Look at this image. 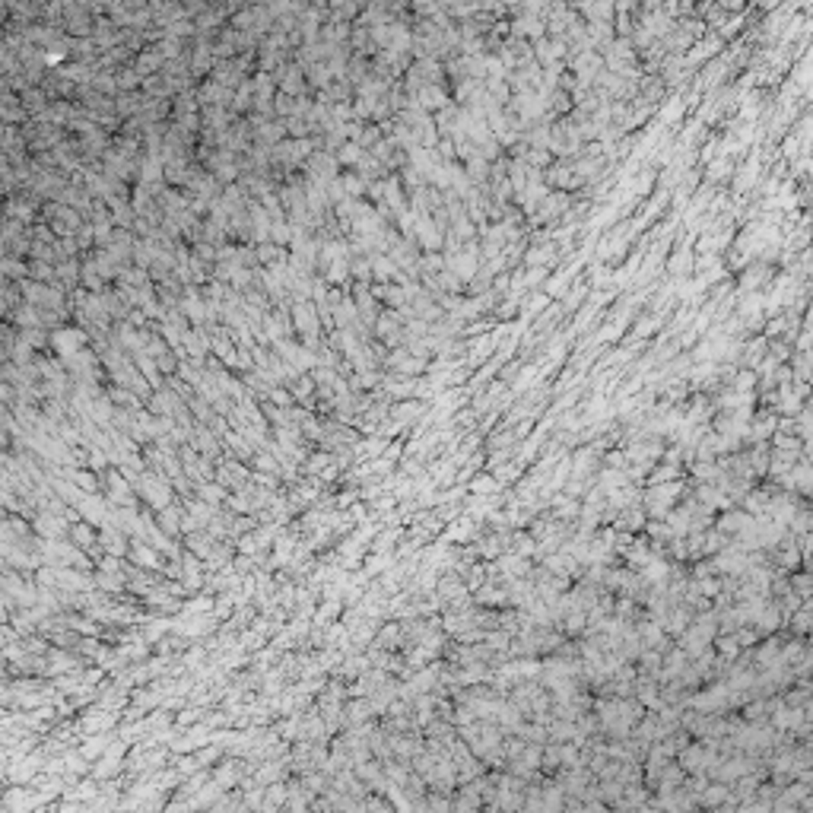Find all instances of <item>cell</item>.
<instances>
[{"mask_svg": "<svg viewBox=\"0 0 813 813\" xmlns=\"http://www.w3.org/2000/svg\"><path fill=\"white\" fill-rule=\"evenodd\" d=\"M680 490H683V483L680 480H664V483H651V490H648L645 496V508L651 518H667L670 515V505H674V499L680 496Z\"/></svg>", "mask_w": 813, "mask_h": 813, "instance_id": "1", "label": "cell"}, {"mask_svg": "<svg viewBox=\"0 0 813 813\" xmlns=\"http://www.w3.org/2000/svg\"><path fill=\"white\" fill-rule=\"evenodd\" d=\"M130 559H134V565L146 569V572H159V569H162V550H156L150 540H144V537H137V540L130 543Z\"/></svg>", "mask_w": 813, "mask_h": 813, "instance_id": "2", "label": "cell"}, {"mask_svg": "<svg viewBox=\"0 0 813 813\" xmlns=\"http://www.w3.org/2000/svg\"><path fill=\"white\" fill-rule=\"evenodd\" d=\"M76 508H80V515H83L89 524H96V527H105L108 524V515H112V508H108L105 499L99 496V493H86L83 502L76 505Z\"/></svg>", "mask_w": 813, "mask_h": 813, "instance_id": "3", "label": "cell"}, {"mask_svg": "<svg viewBox=\"0 0 813 813\" xmlns=\"http://www.w3.org/2000/svg\"><path fill=\"white\" fill-rule=\"evenodd\" d=\"M99 547H102V553L124 556V553H128V534H124L121 527H114V524H105L102 527V534H99Z\"/></svg>", "mask_w": 813, "mask_h": 813, "instance_id": "4", "label": "cell"}, {"mask_svg": "<svg viewBox=\"0 0 813 813\" xmlns=\"http://www.w3.org/2000/svg\"><path fill=\"white\" fill-rule=\"evenodd\" d=\"M70 540L76 543V547H83L86 553H96L99 550V534H96V524H89L86 518L74 521L70 524Z\"/></svg>", "mask_w": 813, "mask_h": 813, "instance_id": "5", "label": "cell"}, {"mask_svg": "<svg viewBox=\"0 0 813 813\" xmlns=\"http://www.w3.org/2000/svg\"><path fill=\"white\" fill-rule=\"evenodd\" d=\"M369 715H372L369 696H359V702H343V724H347V728H359V724H366V718Z\"/></svg>", "mask_w": 813, "mask_h": 813, "instance_id": "6", "label": "cell"}, {"mask_svg": "<svg viewBox=\"0 0 813 813\" xmlns=\"http://www.w3.org/2000/svg\"><path fill=\"white\" fill-rule=\"evenodd\" d=\"M239 778H241V766H239V762H235V760H223V766L216 769V778H213V782L226 791V788H235V785H239Z\"/></svg>", "mask_w": 813, "mask_h": 813, "instance_id": "7", "label": "cell"}, {"mask_svg": "<svg viewBox=\"0 0 813 813\" xmlns=\"http://www.w3.org/2000/svg\"><path fill=\"white\" fill-rule=\"evenodd\" d=\"M156 521H159V527H162L169 537H178L181 508H175V505H166V508H159V512H156Z\"/></svg>", "mask_w": 813, "mask_h": 813, "instance_id": "8", "label": "cell"}, {"mask_svg": "<svg viewBox=\"0 0 813 813\" xmlns=\"http://www.w3.org/2000/svg\"><path fill=\"white\" fill-rule=\"evenodd\" d=\"M108 746H112V734H92V737H86V744L80 746V753L92 762V760H99V756L105 753Z\"/></svg>", "mask_w": 813, "mask_h": 813, "instance_id": "9", "label": "cell"}, {"mask_svg": "<svg viewBox=\"0 0 813 813\" xmlns=\"http://www.w3.org/2000/svg\"><path fill=\"white\" fill-rule=\"evenodd\" d=\"M391 413H394V422H397V426H407V422H413L416 416H422V404H416V400H407V404L394 407Z\"/></svg>", "mask_w": 813, "mask_h": 813, "instance_id": "10", "label": "cell"}, {"mask_svg": "<svg viewBox=\"0 0 813 813\" xmlns=\"http://www.w3.org/2000/svg\"><path fill=\"white\" fill-rule=\"evenodd\" d=\"M340 610H343V601H340V597H327V601L318 607V613H315V626H327V619L340 617Z\"/></svg>", "mask_w": 813, "mask_h": 813, "instance_id": "11", "label": "cell"}, {"mask_svg": "<svg viewBox=\"0 0 813 813\" xmlns=\"http://www.w3.org/2000/svg\"><path fill=\"white\" fill-rule=\"evenodd\" d=\"M715 648L721 651V661H728V658H737V651H740V642H737V635L734 633H721V635H715Z\"/></svg>", "mask_w": 813, "mask_h": 813, "instance_id": "12", "label": "cell"}, {"mask_svg": "<svg viewBox=\"0 0 813 813\" xmlns=\"http://www.w3.org/2000/svg\"><path fill=\"white\" fill-rule=\"evenodd\" d=\"M804 718L807 715L801 712V708H778V712H776V724H778V728H801V724H804Z\"/></svg>", "mask_w": 813, "mask_h": 813, "instance_id": "13", "label": "cell"}, {"mask_svg": "<svg viewBox=\"0 0 813 813\" xmlns=\"http://www.w3.org/2000/svg\"><path fill=\"white\" fill-rule=\"evenodd\" d=\"M798 436L804 438V442H813V404H807V410H801L798 413Z\"/></svg>", "mask_w": 813, "mask_h": 813, "instance_id": "14", "label": "cell"}, {"mask_svg": "<svg viewBox=\"0 0 813 813\" xmlns=\"http://www.w3.org/2000/svg\"><path fill=\"white\" fill-rule=\"evenodd\" d=\"M64 766H67V776H83L89 772V760L83 753H67L64 756Z\"/></svg>", "mask_w": 813, "mask_h": 813, "instance_id": "15", "label": "cell"}, {"mask_svg": "<svg viewBox=\"0 0 813 813\" xmlns=\"http://www.w3.org/2000/svg\"><path fill=\"white\" fill-rule=\"evenodd\" d=\"M286 794H289L286 785H280V782L267 785V810H273V807H280V804H286Z\"/></svg>", "mask_w": 813, "mask_h": 813, "instance_id": "16", "label": "cell"}, {"mask_svg": "<svg viewBox=\"0 0 813 813\" xmlns=\"http://www.w3.org/2000/svg\"><path fill=\"white\" fill-rule=\"evenodd\" d=\"M772 429H778V420H776V416H760V420H756V426H753V438L772 436Z\"/></svg>", "mask_w": 813, "mask_h": 813, "instance_id": "17", "label": "cell"}, {"mask_svg": "<svg viewBox=\"0 0 813 813\" xmlns=\"http://www.w3.org/2000/svg\"><path fill=\"white\" fill-rule=\"evenodd\" d=\"M724 794H728V788H724V785H705V791H702V804H705V807L721 804Z\"/></svg>", "mask_w": 813, "mask_h": 813, "instance_id": "18", "label": "cell"}, {"mask_svg": "<svg viewBox=\"0 0 813 813\" xmlns=\"http://www.w3.org/2000/svg\"><path fill=\"white\" fill-rule=\"evenodd\" d=\"M200 718H203V712H200V708H185V712H181V715H178V721H175V728H178V730H188L191 724H197V721H200Z\"/></svg>", "mask_w": 813, "mask_h": 813, "instance_id": "19", "label": "cell"}, {"mask_svg": "<svg viewBox=\"0 0 813 813\" xmlns=\"http://www.w3.org/2000/svg\"><path fill=\"white\" fill-rule=\"evenodd\" d=\"M794 594H801V597H810L813 594V572H804V575H798V579H794Z\"/></svg>", "mask_w": 813, "mask_h": 813, "instance_id": "20", "label": "cell"}, {"mask_svg": "<svg viewBox=\"0 0 813 813\" xmlns=\"http://www.w3.org/2000/svg\"><path fill=\"white\" fill-rule=\"evenodd\" d=\"M499 490V483H496V477H490V474H480L474 480V493H496Z\"/></svg>", "mask_w": 813, "mask_h": 813, "instance_id": "21", "label": "cell"}, {"mask_svg": "<svg viewBox=\"0 0 813 813\" xmlns=\"http://www.w3.org/2000/svg\"><path fill=\"white\" fill-rule=\"evenodd\" d=\"M327 464H331V454H315V458L305 464V470H309V474H324Z\"/></svg>", "mask_w": 813, "mask_h": 813, "instance_id": "22", "label": "cell"}, {"mask_svg": "<svg viewBox=\"0 0 813 813\" xmlns=\"http://www.w3.org/2000/svg\"><path fill=\"white\" fill-rule=\"evenodd\" d=\"M232 604H235V597H232V594H219V597H216V607H213V613H216V617H229V613H232Z\"/></svg>", "mask_w": 813, "mask_h": 813, "instance_id": "23", "label": "cell"}, {"mask_svg": "<svg viewBox=\"0 0 813 813\" xmlns=\"http://www.w3.org/2000/svg\"><path fill=\"white\" fill-rule=\"evenodd\" d=\"M271 400H273V404H283V407H293L296 404V400L289 397L286 391H271Z\"/></svg>", "mask_w": 813, "mask_h": 813, "instance_id": "24", "label": "cell"}, {"mask_svg": "<svg viewBox=\"0 0 813 813\" xmlns=\"http://www.w3.org/2000/svg\"><path fill=\"white\" fill-rule=\"evenodd\" d=\"M429 807H438V810H448V807H452V801H445V798H429Z\"/></svg>", "mask_w": 813, "mask_h": 813, "instance_id": "25", "label": "cell"}, {"mask_svg": "<svg viewBox=\"0 0 813 813\" xmlns=\"http://www.w3.org/2000/svg\"><path fill=\"white\" fill-rule=\"evenodd\" d=\"M804 782H813V772H807V776H804Z\"/></svg>", "mask_w": 813, "mask_h": 813, "instance_id": "26", "label": "cell"}]
</instances>
